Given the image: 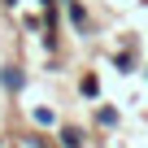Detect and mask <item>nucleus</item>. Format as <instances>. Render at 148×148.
<instances>
[{
    "instance_id": "1",
    "label": "nucleus",
    "mask_w": 148,
    "mask_h": 148,
    "mask_svg": "<svg viewBox=\"0 0 148 148\" xmlns=\"http://www.w3.org/2000/svg\"><path fill=\"white\" fill-rule=\"evenodd\" d=\"M70 22H74V26H79V31H83V26H87V13H83V9H79V5H74V0H70Z\"/></svg>"
}]
</instances>
